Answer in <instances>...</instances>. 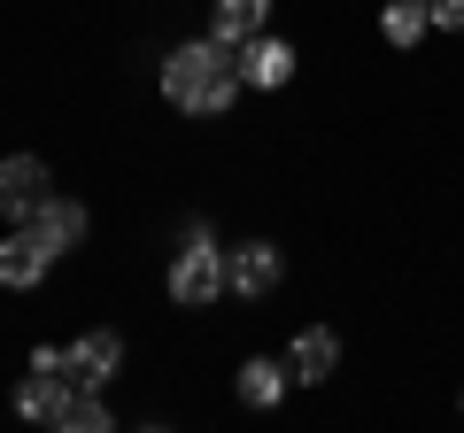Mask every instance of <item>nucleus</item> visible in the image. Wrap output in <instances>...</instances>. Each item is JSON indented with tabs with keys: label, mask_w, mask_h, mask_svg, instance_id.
I'll list each match as a JSON object with an SVG mask.
<instances>
[{
	"label": "nucleus",
	"mask_w": 464,
	"mask_h": 433,
	"mask_svg": "<svg viewBox=\"0 0 464 433\" xmlns=\"http://www.w3.org/2000/svg\"><path fill=\"white\" fill-rule=\"evenodd\" d=\"M232 93H240V54L225 39H194L163 63V101L186 117H217V109H232Z\"/></svg>",
	"instance_id": "nucleus-1"
},
{
	"label": "nucleus",
	"mask_w": 464,
	"mask_h": 433,
	"mask_svg": "<svg viewBox=\"0 0 464 433\" xmlns=\"http://www.w3.org/2000/svg\"><path fill=\"white\" fill-rule=\"evenodd\" d=\"M217 294H232V279H225V248H217L209 233H186L179 264H170V302H179V310H209Z\"/></svg>",
	"instance_id": "nucleus-2"
},
{
	"label": "nucleus",
	"mask_w": 464,
	"mask_h": 433,
	"mask_svg": "<svg viewBox=\"0 0 464 433\" xmlns=\"http://www.w3.org/2000/svg\"><path fill=\"white\" fill-rule=\"evenodd\" d=\"M47 201H54V178H47L39 155H8V163H0V216H8V225H32Z\"/></svg>",
	"instance_id": "nucleus-3"
},
{
	"label": "nucleus",
	"mask_w": 464,
	"mask_h": 433,
	"mask_svg": "<svg viewBox=\"0 0 464 433\" xmlns=\"http://www.w3.org/2000/svg\"><path fill=\"white\" fill-rule=\"evenodd\" d=\"M279 248L271 240H248V248H225V279H232V294H248V302H264L271 286H279Z\"/></svg>",
	"instance_id": "nucleus-4"
},
{
	"label": "nucleus",
	"mask_w": 464,
	"mask_h": 433,
	"mask_svg": "<svg viewBox=\"0 0 464 433\" xmlns=\"http://www.w3.org/2000/svg\"><path fill=\"white\" fill-rule=\"evenodd\" d=\"M116 364H124V341H116V333H78V341L63 349V371H70L78 387H109Z\"/></svg>",
	"instance_id": "nucleus-5"
},
{
	"label": "nucleus",
	"mask_w": 464,
	"mask_h": 433,
	"mask_svg": "<svg viewBox=\"0 0 464 433\" xmlns=\"http://www.w3.org/2000/svg\"><path fill=\"white\" fill-rule=\"evenodd\" d=\"M70 395H78V380H70V371H24V387H16V418L54 426V418L70 410Z\"/></svg>",
	"instance_id": "nucleus-6"
},
{
	"label": "nucleus",
	"mask_w": 464,
	"mask_h": 433,
	"mask_svg": "<svg viewBox=\"0 0 464 433\" xmlns=\"http://www.w3.org/2000/svg\"><path fill=\"white\" fill-rule=\"evenodd\" d=\"M240 54V85H256V93H271V85H286L295 78V47H286V39H248V47H232Z\"/></svg>",
	"instance_id": "nucleus-7"
},
{
	"label": "nucleus",
	"mask_w": 464,
	"mask_h": 433,
	"mask_svg": "<svg viewBox=\"0 0 464 433\" xmlns=\"http://www.w3.org/2000/svg\"><path fill=\"white\" fill-rule=\"evenodd\" d=\"M47 264H54V248L32 233V225L0 240V286H39V279H47Z\"/></svg>",
	"instance_id": "nucleus-8"
},
{
	"label": "nucleus",
	"mask_w": 464,
	"mask_h": 433,
	"mask_svg": "<svg viewBox=\"0 0 464 433\" xmlns=\"http://www.w3.org/2000/svg\"><path fill=\"white\" fill-rule=\"evenodd\" d=\"M264 24H271V0H217L209 8V39H225V47L264 39Z\"/></svg>",
	"instance_id": "nucleus-9"
},
{
	"label": "nucleus",
	"mask_w": 464,
	"mask_h": 433,
	"mask_svg": "<svg viewBox=\"0 0 464 433\" xmlns=\"http://www.w3.org/2000/svg\"><path fill=\"white\" fill-rule=\"evenodd\" d=\"M286 371H295V380H333V371H341V341H333L325 325L295 333V349H286Z\"/></svg>",
	"instance_id": "nucleus-10"
},
{
	"label": "nucleus",
	"mask_w": 464,
	"mask_h": 433,
	"mask_svg": "<svg viewBox=\"0 0 464 433\" xmlns=\"http://www.w3.org/2000/svg\"><path fill=\"white\" fill-rule=\"evenodd\" d=\"M32 233L63 255V248H78V240H85V209H78V201H47V209L32 216Z\"/></svg>",
	"instance_id": "nucleus-11"
},
{
	"label": "nucleus",
	"mask_w": 464,
	"mask_h": 433,
	"mask_svg": "<svg viewBox=\"0 0 464 433\" xmlns=\"http://www.w3.org/2000/svg\"><path fill=\"white\" fill-rule=\"evenodd\" d=\"M286 380H295L286 364H271V356H256V364H240V402H248V410H271V402L286 395Z\"/></svg>",
	"instance_id": "nucleus-12"
},
{
	"label": "nucleus",
	"mask_w": 464,
	"mask_h": 433,
	"mask_svg": "<svg viewBox=\"0 0 464 433\" xmlns=\"http://www.w3.org/2000/svg\"><path fill=\"white\" fill-rule=\"evenodd\" d=\"M380 32H387V47H418V39L433 32L426 0H387V8H380Z\"/></svg>",
	"instance_id": "nucleus-13"
},
{
	"label": "nucleus",
	"mask_w": 464,
	"mask_h": 433,
	"mask_svg": "<svg viewBox=\"0 0 464 433\" xmlns=\"http://www.w3.org/2000/svg\"><path fill=\"white\" fill-rule=\"evenodd\" d=\"M54 433H116V418H109V402H101V387H78V395H70V410L54 418Z\"/></svg>",
	"instance_id": "nucleus-14"
},
{
	"label": "nucleus",
	"mask_w": 464,
	"mask_h": 433,
	"mask_svg": "<svg viewBox=\"0 0 464 433\" xmlns=\"http://www.w3.org/2000/svg\"><path fill=\"white\" fill-rule=\"evenodd\" d=\"M426 16L433 32H464V0H426Z\"/></svg>",
	"instance_id": "nucleus-15"
},
{
	"label": "nucleus",
	"mask_w": 464,
	"mask_h": 433,
	"mask_svg": "<svg viewBox=\"0 0 464 433\" xmlns=\"http://www.w3.org/2000/svg\"><path fill=\"white\" fill-rule=\"evenodd\" d=\"M148 433H170V426H148Z\"/></svg>",
	"instance_id": "nucleus-16"
}]
</instances>
